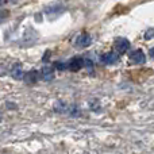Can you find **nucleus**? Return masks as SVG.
Returning <instances> with one entry per match:
<instances>
[{"mask_svg":"<svg viewBox=\"0 0 154 154\" xmlns=\"http://www.w3.org/2000/svg\"><path fill=\"white\" fill-rule=\"evenodd\" d=\"M114 48H115V50H116L119 54H125V53H127V51L130 50L131 45H130V41H128L127 38L119 37V38H116V39H115Z\"/></svg>","mask_w":154,"mask_h":154,"instance_id":"1","label":"nucleus"},{"mask_svg":"<svg viewBox=\"0 0 154 154\" xmlns=\"http://www.w3.org/2000/svg\"><path fill=\"white\" fill-rule=\"evenodd\" d=\"M82 68H84V58L82 57H79V56L72 57L66 62V69H69L70 72H79Z\"/></svg>","mask_w":154,"mask_h":154,"instance_id":"2","label":"nucleus"},{"mask_svg":"<svg viewBox=\"0 0 154 154\" xmlns=\"http://www.w3.org/2000/svg\"><path fill=\"white\" fill-rule=\"evenodd\" d=\"M91 43H92V37H91L88 32H82V34H80L79 37L76 38L75 45H76V48H79V49H85V48H88Z\"/></svg>","mask_w":154,"mask_h":154,"instance_id":"3","label":"nucleus"},{"mask_svg":"<svg viewBox=\"0 0 154 154\" xmlns=\"http://www.w3.org/2000/svg\"><path fill=\"white\" fill-rule=\"evenodd\" d=\"M100 61L104 65H112L119 62V54L115 53V51H107V53L101 54L100 56Z\"/></svg>","mask_w":154,"mask_h":154,"instance_id":"4","label":"nucleus"},{"mask_svg":"<svg viewBox=\"0 0 154 154\" xmlns=\"http://www.w3.org/2000/svg\"><path fill=\"white\" fill-rule=\"evenodd\" d=\"M130 61L133 62V64H138V65L145 64V62H146V56H145V53L142 50L137 49V50L130 53Z\"/></svg>","mask_w":154,"mask_h":154,"instance_id":"5","label":"nucleus"},{"mask_svg":"<svg viewBox=\"0 0 154 154\" xmlns=\"http://www.w3.org/2000/svg\"><path fill=\"white\" fill-rule=\"evenodd\" d=\"M38 76H39V72L35 69H31L23 75V80L27 85H34V84H37V81H38Z\"/></svg>","mask_w":154,"mask_h":154,"instance_id":"6","label":"nucleus"},{"mask_svg":"<svg viewBox=\"0 0 154 154\" xmlns=\"http://www.w3.org/2000/svg\"><path fill=\"white\" fill-rule=\"evenodd\" d=\"M41 77L43 81H51L54 79V69L51 66H43L41 69Z\"/></svg>","mask_w":154,"mask_h":154,"instance_id":"7","label":"nucleus"},{"mask_svg":"<svg viewBox=\"0 0 154 154\" xmlns=\"http://www.w3.org/2000/svg\"><path fill=\"white\" fill-rule=\"evenodd\" d=\"M23 75H24V72H23V69H22V65L20 64L14 65V68L11 69V76H12V79L22 80L23 79Z\"/></svg>","mask_w":154,"mask_h":154,"instance_id":"8","label":"nucleus"},{"mask_svg":"<svg viewBox=\"0 0 154 154\" xmlns=\"http://www.w3.org/2000/svg\"><path fill=\"white\" fill-rule=\"evenodd\" d=\"M66 114L72 118H79L81 116V108H80L77 104H72V106H68V111Z\"/></svg>","mask_w":154,"mask_h":154,"instance_id":"9","label":"nucleus"},{"mask_svg":"<svg viewBox=\"0 0 154 154\" xmlns=\"http://www.w3.org/2000/svg\"><path fill=\"white\" fill-rule=\"evenodd\" d=\"M54 111H56L57 114H66V111H68V104L65 103V101H62V100L57 101V103L54 104Z\"/></svg>","mask_w":154,"mask_h":154,"instance_id":"10","label":"nucleus"},{"mask_svg":"<svg viewBox=\"0 0 154 154\" xmlns=\"http://www.w3.org/2000/svg\"><path fill=\"white\" fill-rule=\"evenodd\" d=\"M54 68L56 69H58V70H66V62H64V61H57L56 64H54Z\"/></svg>","mask_w":154,"mask_h":154,"instance_id":"11","label":"nucleus"},{"mask_svg":"<svg viewBox=\"0 0 154 154\" xmlns=\"http://www.w3.org/2000/svg\"><path fill=\"white\" fill-rule=\"evenodd\" d=\"M97 104H99L97 101H92V103H89V107L93 109V111H96V112H97V111H100V108H101V107H96V106H97Z\"/></svg>","mask_w":154,"mask_h":154,"instance_id":"12","label":"nucleus"},{"mask_svg":"<svg viewBox=\"0 0 154 154\" xmlns=\"http://www.w3.org/2000/svg\"><path fill=\"white\" fill-rule=\"evenodd\" d=\"M145 38H146V39H152V38H153V29L147 30V32L145 34Z\"/></svg>","mask_w":154,"mask_h":154,"instance_id":"13","label":"nucleus"},{"mask_svg":"<svg viewBox=\"0 0 154 154\" xmlns=\"http://www.w3.org/2000/svg\"><path fill=\"white\" fill-rule=\"evenodd\" d=\"M7 15H8V12H7V11H0V22H2L3 19H5V18H7Z\"/></svg>","mask_w":154,"mask_h":154,"instance_id":"14","label":"nucleus"},{"mask_svg":"<svg viewBox=\"0 0 154 154\" xmlns=\"http://www.w3.org/2000/svg\"><path fill=\"white\" fill-rule=\"evenodd\" d=\"M50 54H51V53H50V51H49V50L46 51V53H45V56H43V61H46V58H49V57H50Z\"/></svg>","mask_w":154,"mask_h":154,"instance_id":"15","label":"nucleus"},{"mask_svg":"<svg viewBox=\"0 0 154 154\" xmlns=\"http://www.w3.org/2000/svg\"><path fill=\"white\" fill-rule=\"evenodd\" d=\"M8 108H16V104H12V103H8Z\"/></svg>","mask_w":154,"mask_h":154,"instance_id":"16","label":"nucleus"},{"mask_svg":"<svg viewBox=\"0 0 154 154\" xmlns=\"http://www.w3.org/2000/svg\"><path fill=\"white\" fill-rule=\"evenodd\" d=\"M7 3V0H0V5H3V4H5Z\"/></svg>","mask_w":154,"mask_h":154,"instance_id":"17","label":"nucleus"}]
</instances>
